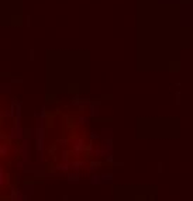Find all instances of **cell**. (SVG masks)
<instances>
[{
	"label": "cell",
	"instance_id": "7a4b0ae2",
	"mask_svg": "<svg viewBox=\"0 0 193 201\" xmlns=\"http://www.w3.org/2000/svg\"><path fill=\"white\" fill-rule=\"evenodd\" d=\"M78 90H79V84L72 83V84L68 86V92H69V93H78Z\"/></svg>",
	"mask_w": 193,
	"mask_h": 201
},
{
	"label": "cell",
	"instance_id": "6da1fadb",
	"mask_svg": "<svg viewBox=\"0 0 193 201\" xmlns=\"http://www.w3.org/2000/svg\"><path fill=\"white\" fill-rule=\"evenodd\" d=\"M179 63H180L179 61H178V62H176V61H172V62L169 63V69H170V71H179V68H180Z\"/></svg>",
	"mask_w": 193,
	"mask_h": 201
},
{
	"label": "cell",
	"instance_id": "3957f363",
	"mask_svg": "<svg viewBox=\"0 0 193 201\" xmlns=\"http://www.w3.org/2000/svg\"><path fill=\"white\" fill-rule=\"evenodd\" d=\"M11 24H21V17L13 16V17H11Z\"/></svg>",
	"mask_w": 193,
	"mask_h": 201
},
{
	"label": "cell",
	"instance_id": "277c9868",
	"mask_svg": "<svg viewBox=\"0 0 193 201\" xmlns=\"http://www.w3.org/2000/svg\"><path fill=\"white\" fill-rule=\"evenodd\" d=\"M56 151V145H54V146H49V153L51 155H54V152Z\"/></svg>",
	"mask_w": 193,
	"mask_h": 201
}]
</instances>
